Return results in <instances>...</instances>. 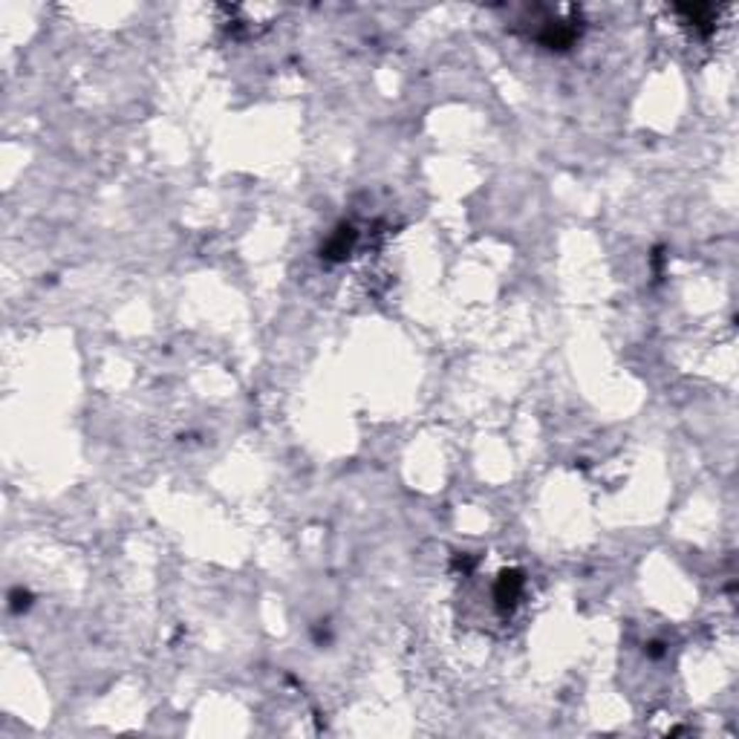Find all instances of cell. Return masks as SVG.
Here are the masks:
<instances>
[{
    "label": "cell",
    "mask_w": 739,
    "mask_h": 739,
    "mask_svg": "<svg viewBox=\"0 0 739 739\" xmlns=\"http://www.w3.org/2000/svg\"><path fill=\"white\" fill-rule=\"evenodd\" d=\"M520 586H523V578H520L517 572H505L503 578H500V586H497V601L500 603H514L517 601V595H520Z\"/></svg>",
    "instance_id": "cell-1"
}]
</instances>
